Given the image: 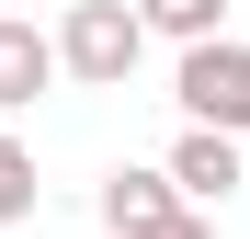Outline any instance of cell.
<instances>
[{
  "label": "cell",
  "instance_id": "obj_3",
  "mask_svg": "<svg viewBox=\"0 0 250 239\" xmlns=\"http://www.w3.org/2000/svg\"><path fill=\"white\" fill-rule=\"evenodd\" d=\"M182 194H171V171H137V159H125V171H103V228L114 239H182Z\"/></svg>",
  "mask_w": 250,
  "mask_h": 239
},
{
  "label": "cell",
  "instance_id": "obj_7",
  "mask_svg": "<svg viewBox=\"0 0 250 239\" xmlns=\"http://www.w3.org/2000/svg\"><path fill=\"white\" fill-rule=\"evenodd\" d=\"M34 194H46V182H34V148H23V137H0V228H23V217H34Z\"/></svg>",
  "mask_w": 250,
  "mask_h": 239
},
{
  "label": "cell",
  "instance_id": "obj_6",
  "mask_svg": "<svg viewBox=\"0 0 250 239\" xmlns=\"http://www.w3.org/2000/svg\"><path fill=\"white\" fill-rule=\"evenodd\" d=\"M148 34H171V46H216V23H228V0H125Z\"/></svg>",
  "mask_w": 250,
  "mask_h": 239
},
{
  "label": "cell",
  "instance_id": "obj_1",
  "mask_svg": "<svg viewBox=\"0 0 250 239\" xmlns=\"http://www.w3.org/2000/svg\"><path fill=\"white\" fill-rule=\"evenodd\" d=\"M137 46H148V23L125 0H68V23H57V68L80 91H125L137 80Z\"/></svg>",
  "mask_w": 250,
  "mask_h": 239
},
{
  "label": "cell",
  "instance_id": "obj_5",
  "mask_svg": "<svg viewBox=\"0 0 250 239\" xmlns=\"http://www.w3.org/2000/svg\"><path fill=\"white\" fill-rule=\"evenodd\" d=\"M46 80H57V34H34V23L0 12V114H23Z\"/></svg>",
  "mask_w": 250,
  "mask_h": 239
},
{
  "label": "cell",
  "instance_id": "obj_8",
  "mask_svg": "<svg viewBox=\"0 0 250 239\" xmlns=\"http://www.w3.org/2000/svg\"><path fill=\"white\" fill-rule=\"evenodd\" d=\"M182 239H216V217H182Z\"/></svg>",
  "mask_w": 250,
  "mask_h": 239
},
{
  "label": "cell",
  "instance_id": "obj_2",
  "mask_svg": "<svg viewBox=\"0 0 250 239\" xmlns=\"http://www.w3.org/2000/svg\"><path fill=\"white\" fill-rule=\"evenodd\" d=\"M171 91H182V114L205 137H250V46H182V68H171Z\"/></svg>",
  "mask_w": 250,
  "mask_h": 239
},
{
  "label": "cell",
  "instance_id": "obj_4",
  "mask_svg": "<svg viewBox=\"0 0 250 239\" xmlns=\"http://www.w3.org/2000/svg\"><path fill=\"white\" fill-rule=\"evenodd\" d=\"M171 194H182L193 217H205V205H228V194H239V137H205V126H193V137L171 148Z\"/></svg>",
  "mask_w": 250,
  "mask_h": 239
}]
</instances>
